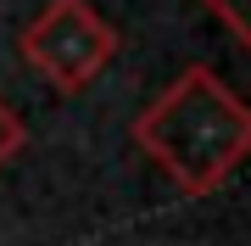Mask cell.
Listing matches in <instances>:
<instances>
[{"label":"cell","mask_w":251,"mask_h":246,"mask_svg":"<svg viewBox=\"0 0 251 246\" xmlns=\"http://www.w3.org/2000/svg\"><path fill=\"white\" fill-rule=\"evenodd\" d=\"M134 146L184 196H212L251 157V107L212 67H184L134 118Z\"/></svg>","instance_id":"cell-1"},{"label":"cell","mask_w":251,"mask_h":246,"mask_svg":"<svg viewBox=\"0 0 251 246\" xmlns=\"http://www.w3.org/2000/svg\"><path fill=\"white\" fill-rule=\"evenodd\" d=\"M23 62L39 79H50L62 95H78L112 67L117 56V28L100 17L90 0H50L17 39Z\"/></svg>","instance_id":"cell-2"},{"label":"cell","mask_w":251,"mask_h":246,"mask_svg":"<svg viewBox=\"0 0 251 246\" xmlns=\"http://www.w3.org/2000/svg\"><path fill=\"white\" fill-rule=\"evenodd\" d=\"M201 6H206V11H212V17L251 51V0H201Z\"/></svg>","instance_id":"cell-3"},{"label":"cell","mask_w":251,"mask_h":246,"mask_svg":"<svg viewBox=\"0 0 251 246\" xmlns=\"http://www.w3.org/2000/svg\"><path fill=\"white\" fill-rule=\"evenodd\" d=\"M17 151H23V118L6 107V101H0V168H6Z\"/></svg>","instance_id":"cell-4"}]
</instances>
